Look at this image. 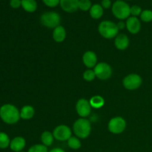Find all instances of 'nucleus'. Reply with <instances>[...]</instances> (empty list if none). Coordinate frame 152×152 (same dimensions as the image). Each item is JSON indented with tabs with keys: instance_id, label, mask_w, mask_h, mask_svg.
Segmentation results:
<instances>
[{
	"instance_id": "0eeeda50",
	"label": "nucleus",
	"mask_w": 152,
	"mask_h": 152,
	"mask_svg": "<svg viewBox=\"0 0 152 152\" xmlns=\"http://www.w3.org/2000/svg\"><path fill=\"white\" fill-rule=\"evenodd\" d=\"M126 127V122L121 117H115L108 123V130L111 133L119 134L123 133Z\"/></svg>"
},
{
	"instance_id": "9b49d317",
	"label": "nucleus",
	"mask_w": 152,
	"mask_h": 152,
	"mask_svg": "<svg viewBox=\"0 0 152 152\" xmlns=\"http://www.w3.org/2000/svg\"><path fill=\"white\" fill-rule=\"evenodd\" d=\"M126 28L132 34H136L140 31L141 23L137 17L135 16H129L126 22Z\"/></svg>"
},
{
	"instance_id": "1a4fd4ad",
	"label": "nucleus",
	"mask_w": 152,
	"mask_h": 152,
	"mask_svg": "<svg viewBox=\"0 0 152 152\" xmlns=\"http://www.w3.org/2000/svg\"><path fill=\"white\" fill-rule=\"evenodd\" d=\"M53 137L59 141H68L71 137L72 132L71 129L65 125H60L56 127L53 132Z\"/></svg>"
},
{
	"instance_id": "4468645a",
	"label": "nucleus",
	"mask_w": 152,
	"mask_h": 152,
	"mask_svg": "<svg viewBox=\"0 0 152 152\" xmlns=\"http://www.w3.org/2000/svg\"><path fill=\"white\" fill-rule=\"evenodd\" d=\"M114 45L119 50H126L129 45V39L126 34H118L114 40Z\"/></svg>"
},
{
	"instance_id": "b1692460",
	"label": "nucleus",
	"mask_w": 152,
	"mask_h": 152,
	"mask_svg": "<svg viewBox=\"0 0 152 152\" xmlns=\"http://www.w3.org/2000/svg\"><path fill=\"white\" fill-rule=\"evenodd\" d=\"M91 6L92 4L91 0H80L79 1V9L83 11L90 10Z\"/></svg>"
},
{
	"instance_id": "7c9ffc66",
	"label": "nucleus",
	"mask_w": 152,
	"mask_h": 152,
	"mask_svg": "<svg viewBox=\"0 0 152 152\" xmlns=\"http://www.w3.org/2000/svg\"><path fill=\"white\" fill-rule=\"evenodd\" d=\"M101 6L103 7V9H108L111 7V0H102L101 1Z\"/></svg>"
},
{
	"instance_id": "aec40b11",
	"label": "nucleus",
	"mask_w": 152,
	"mask_h": 152,
	"mask_svg": "<svg viewBox=\"0 0 152 152\" xmlns=\"http://www.w3.org/2000/svg\"><path fill=\"white\" fill-rule=\"evenodd\" d=\"M89 102H90L91 108L98 109V108H100L103 106L104 104H105V100L101 96L96 95V96H94L91 98Z\"/></svg>"
},
{
	"instance_id": "412c9836",
	"label": "nucleus",
	"mask_w": 152,
	"mask_h": 152,
	"mask_svg": "<svg viewBox=\"0 0 152 152\" xmlns=\"http://www.w3.org/2000/svg\"><path fill=\"white\" fill-rule=\"evenodd\" d=\"M53 139H54V137L53 134L50 132H43L41 135V141L42 142V144L45 146H50L53 144Z\"/></svg>"
},
{
	"instance_id": "f8f14e48",
	"label": "nucleus",
	"mask_w": 152,
	"mask_h": 152,
	"mask_svg": "<svg viewBox=\"0 0 152 152\" xmlns=\"http://www.w3.org/2000/svg\"><path fill=\"white\" fill-rule=\"evenodd\" d=\"M79 1L80 0H60L59 4L64 11L73 13L79 9Z\"/></svg>"
},
{
	"instance_id": "423d86ee",
	"label": "nucleus",
	"mask_w": 152,
	"mask_h": 152,
	"mask_svg": "<svg viewBox=\"0 0 152 152\" xmlns=\"http://www.w3.org/2000/svg\"><path fill=\"white\" fill-rule=\"evenodd\" d=\"M142 83V80L140 75L137 74H131L123 79V86L127 90L134 91L139 88Z\"/></svg>"
},
{
	"instance_id": "6e6552de",
	"label": "nucleus",
	"mask_w": 152,
	"mask_h": 152,
	"mask_svg": "<svg viewBox=\"0 0 152 152\" xmlns=\"http://www.w3.org/2000/svg\"><path fill=\"white\" fill-rule=\"evenodd\" d=\"M94 71L96 74V77L101 80H108L112 75V68L105 62H99L96 64Z\"/></svg>"
},
{
	"instance_id": "bb28decb",
	"label": "nucleus",
	"mask_w": 152,
	"mask_h": 152,
	"mask_svg": "<svg viewBox=\"0 0 152 152\" xmlns=\"http://www.w3.org/2000/svg\"><path fill=\"white\" fill-rule=\"evenodd\" d=\"M96 77V74H95L94 71L91 69H88L83 73V78L85 80L88 82H91Z\"/></svg>"
},
{
	"instance_id": "f03ea898",
	"label": "nucleus",
	"mask_w": 152,
	"mask_h": 152,
	"mask_svg": "<svg viewBox=\"0 0 152 152\" xmlns=\"http://www.w3.org/2000/svg\"><path fill=\"white\" fill-rule=\"evenodd\" d=\"M73 130L77 137L86 139L90 135L91 132V125L88 119L80 118L74 123Z\"/></svg>"
},
{
	"instance_id": "9d476101",
	"label": "nucleus",
	"mask_w": 152,
	"mask_h": 152,
	"mask_svg": "<svg viewBox=\"0 0 152 152\" xmlns=\"http://www.w3.org/2000/svg\"><path fill=\"white\" fill-rule=\"evenodd\" d=\"M76 110L77 112L82 118L88 117L91 112V106L88 99L82 98L80 99L76 105Z\"/></svg>"
},
{
	"instance_id": "7ed1b4c3",
	"label": "nucleus",
	"mask_w": 152,
	"mask_h": 152,
	"mask_svg": "<svg viewBox=\"0 0 152 152\" xmlns=\"http://www.w3.org/2000/svg\"><path fill=\"white\" fill-rule=\"evenodd\" d=\"M98 31L104 38L112 39L118 35L119 29L116 23L109 20H105L99 25Z\"/></svg>"
},
{
	"instance_id": "c85d7f7f",
	"label": "nucleus",
	"mask_w": 152,
	"mask_h": 152,
	"mask_svg": "<svg viewBox=\"0 0 152 152\" xmlns=\"http://www.w3.org/2000/svg\"><path fill=\"white\" fill-rule=\"evenodd\" d=\"M43 3L49 7H55L59 4L60 0H42Z\"/></svg>"
},
{
	"instance_id": "2eb2a0df",
	"label": "nucleus",
	"mask_w": 152,
	"mask_h": 152,
	"mask_svg": "<svg viewBox=\"0 0 152 152\" xmlns=\"http://www.w3.org/2000/svg\"><path fill=\"white\" fill-rule=\"evenodd\" d=\"M25 145H26V142L23 137H16L10 141V148L14 152H20L25 148Z\"/></svg>"
},
{
	"instance_id": "cd10ccee",
	"label": "nucleus",
	"mask_w": 152,
	"mask_h": 152,
	"mask_svg": "<svg viewBox=\"0 0 152 152\" xmlns=\"http://www.w3.org/2000/svg\"><path fill=\"white\" fill-rule=\"evenodd\" d=\"M142 8L140 7L139 5H133L131 7L130 9V12H131V15H132V16H140L141 13H142Z\"/></svg>"
},
{
	"instance_id": "72a5a7b5",
	"label": "nucleus",
	"mask_w": 152,
	"mask_h": 152,
	"mask_svg": "<svg viewBox=\"0 0 152 152\" xmlns=\"http://www.w3.org/2000/svg\"><path fill=\"white\" fill-rule=\"evenodd\" d=\"M128 1H129V0H128Z\"/></svg>"
},
{
	"instance_id": "2f4dec72",
	"label": "nucleus",
	"mask_w": 152,
	"mask_h": 152,
	"mask_svg": "<svg viewBox=\"0 0 152 152\" xmlns=\"http://www.w3.org/2000/svg\"><path fill=\"white\" fill-rule=\"evenodd\" d=\"M117 27H118L119 30H123V29H124L125 27H126V23H125L124 22H123V21H120V22H119L117 24Z\"/></svg>"
},
{
	"instance_id": "5701e85b",
	"label": "nucleus",
	"mask_w": 152,
	"mask_h": 152,
	"mask_svg": "<svg viewBox=\"0 0 152 152\" xmlns=\"http://www.w3.org/2000/svg\"><path fill=\"white\" fill-rule=\"evenodd\" d=\"M10 140L8 135L4 132H0V148L4 149V148H7L10 146Z\"/></svg>"
},
{
	"instance_id": "4be33fe9",
	"label": "nucleus",
	"mask_w": 152,
	"mask_h": 152,
	"mask_svg": "<svg viewBox=\"0 0 152 152\" xmlns=\"http://www.w3.org/2000/svg\"><path fill=\"white\" fill-rule=\"evenodd\" d=\"M68 145L69 146V148H72V149L77 150L81 148L82 143L77 137L71 136L68 140Z\"/></svg>"
},
{
	"instance_id": "f3484780",
	"label": "nucleus",
	"mask_w": 152,
	"mask_h": 152,
	"mask_svg": "<svg viewBox=\"0 0 152 152\" xmlns=\"http://www.w3.org/2000/svg\"><path fill=\"white\" fill-rule=\"evenodd\" d=\"M103 7L99 4H94L91 6L89 13L91 18L94 19H99L103 15Z\"/></svg>"
},
{
	"instance_id": "dca6fc26",
	"label": "nucleus",
	"mask_w": 152,
	"mask_h": 152,
	"mask_svg": "<svg viewBox=\"0 0 152 152\" xmlns=\"http://www.w3.org/2000/svg\"><path fill=\"white\" fill-rule=\"evenodd\" d=\"M66 37V31L62 25H59L53 29V39L56 42H62Z\"/></svg>"
},
{
	"instance_id": "a211bd4d",
	"label": "nucleus",
	"mask_w": 152,
	"mask_h": 152,
	"mask_svg": "<svg viewBox=\"0 0 152 152\" xmlns=\"http://www.w3.org/2000/svg\"><path fill=\"white\" fill-rule=\"evenodd\" d=\"M35 110L31 105H25L20 111V117L23 120H30L33 118Z\"/></svg>"
},
{
	"instance_id": "6ab92c4d",
	"label": "nucleus",
	"mask_w": 152,
	"mask_h": 152,
	"mask_svg": "<svg viewBox=\"0 0 152 152\" xmlns=\"http://www.w3.org/2000/svg\"><path fill=\"white\" fill-rule=\"evenodd\" d=\"M22 7L28 13H34L37 9V2L36 0H21Z\"/></svg>"
},
{
	"instance_id": "473e14b6",
	"label": "nucleus",
	"mask_w": 152,
	"mask_h": 152,
	"mask_svg": "<svg viewBox=\"0 0 152 152\" xmlns=\"http://www.w3.org/2000/svg\"><path fill=\"white\" fill-rule=\"evenodd\" d=\"M49 152H65V151L60 148H53V149L50 150Z\"/></svg>"
},
{
	"instance_id": "f257e3e1",
	"label": "nucleus",
	"mask_w": 152,
	"mask_h": 152,
	"mask_svg": "<svg viewBox=\"0 0 152 152\" xmlns=\"http://www.w3.org/2000/svg\"><path fill=\"white\" fill-rule=\"evenodd\" d=\"M0 117L7 124H15L21 118L20 111L15 105L5 104L0 108Z\"/></svg>"
},
{
	"instance_id": "c756f323",
	"label": "nucleus",
	"mask_w": 152,
	"mask_h": 152,
	"mask_svg": "<svg viewBox=\"0 0 152 152\" xmlns=\"http://www.w3.org/2000/svg\"><path fill=\"white\" fill-rule=\"evenodd\" d=\"M10 5L14 9L19 8L20 6H22V1L21 0H10Z\"/></svg>"
},
{
	"instance_id": "393cba45",
	"label": "nucleus",
	"mask_w": 152,
	"mask_h": 152,
	"mask_svg": "<svg viewBox=\"0 0 152 152\" xmlns=\"http://www.w3.org/2000/svg\"><path fill=\"white\" fill-rule=\"evenodd\" d=\"M140 19L144 22H150L152 21V10H144L140 14Z\"/></svg>"
},
{
	"instance_id": "39448f33",
	"label": "nucleus",
	"mask_w": 152,
	"mask_h": 152,
	"mask_svg": "<svg viewBox=\"0 0 152 152\" xmlns=\"http://www.w3.org/2000/svg\"><path fill=\"white\" fill-rule=\"evenodd\" d=\"M40 22L45 27L54 29L60 24V15L54 11L45 12L40 16Z\"/></svg>"
},
{
	"instance_id": "20e7f679",
	"label": "nucleus",
	"mask_w": 152,
	"mask_h": 152,
	"mask_svg": "<svg viewBox=\"0 0 152 152\" xmlns=\"http://www.w3.org/2000/svg\"><path fill=\"white\" fill-rule=\"evenodd\" d=\"M131 7L123 0H117L112 4L111 11L117 19L124 20L130 16Z\"/></svg>"
},
{
	"instance_id": "ddd939ff",
	"label": "nucleus",
	"mask_w": 152,
	"mask_h": 152,
	"mask_svg": "<svg viewBox=\"0 0 152 152\" xmlns=\"http://www.w3.org/2000/svg\"><path fill=\"white\" fill-rule=\"evenodd\" d=\"M83 62L87 68H94L96 65V62H97V56L94 52L88 50L83 54Z\"/></svg>"
},
{
	"instance_id": "a878e982",
	"label": "nucleus",
	"mask_w": 152,
	"mask_h": 152,
	"mask_svg": "<svg viewBox=\"0 0 152 152\" xmlns=\"http://www.w3.org/2000/svg\"><path fill=\"white\" fill-rule=\"evenodd\" d=\"M28 152H48L47 146L43 144H37L34 145L28 149Z\"/></svg>"
},
{
	"instance_id": "f704fd0d",
	"label": "nucleus",
	"mask_w": 152,
	"mask_h": 152,
	"mask_svg": "<svg viewBox=\"0 0 152 152\" xmlns=\"http://www.w3.org/2000/svg\"><path fill=\"white\" fill-rule=\"evenodd\" d=\"M20 152H22V151H20Z\"/></svg>"
}]
</instances>
